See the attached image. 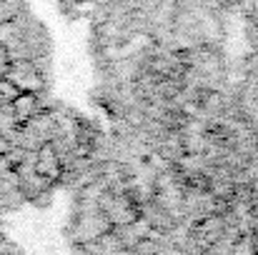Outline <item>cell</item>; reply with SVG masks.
<instances>
[{"label": "cell", "mask_w": 258, "mask_h": 255, "mask_svg": "<svg viewBox=\"0 0 258 255\" xmlns=\"http://www.w3.org/2000/svg\"><path fill=\"white\" fill-rule=\"evenodd\" d=\"M38 108H40V93H28V90H20L18 98L10 103V110L18 125L30 123L38 115Z\"/></svg>", "instance_id": "obj_3"}, {"label": "cell", "mask_w": 258, "mask_h": 255, "mask_svg": "<svg viewBox=\"0 0 258 255\" xmlns=\"http://www.w3.org/2000/svg\"><path fill=\"white\" fill-rule=\"evenodd\" d=\"M8 78L20 90H28V93H43L45 90V80H43L40 70L30 60H13V65L8 70Z\"/></svg>", "instance_id": "obj_2"}, {"label": "cell", "mask_w": 258, "mask_h": 255, "mask_svg": "<svg viewBox=\"0 0 258 255\" xmlns=\"http://www.w3.org/2000/svg\"><path fill=\"white\" fill-rule=\"evenodd\" d=\"M253 195L258 198V175H256V180H253Z\"/></svg>", "instance_id": "obj_6"}, {"label": "cell", "mask_w": 258, "mask_h": 255, "mask_svg": "<svg viewBox=\"0 0 258 255\" xmlns=\"http://www.w3.org/2000/svg\"><path fill=\"white\" fill-rule=\"evenodd\" d=\"M18 93H20V88L13 83L8 75H3V78H0V103L10 105V103L18 98Z\"/></svg>", "instance_id": "obj_4"}, {"label": "cell", "mask_w": 258, "mask_h": 255, "mask_svg": "<svg viewBox=\"0 0 258 255\" xmlns=\"http://www.w3.org/2000/svg\"><path fill=\"white\" fill-rule=\"evenodd\" d=\"M33 170L45 178L48 183L50 180H58L60 173H63V160H60V153L55 148L53 140H43L35 150V160H33Z\"/></svg>", "instance_id": "obj_1"}, {"label": "cell", "mask_w": 258, "mask_h": 255, "mask_svg": "<svg viewBox=\"0 0 258 255\" xmlns=\"http://www.w3.org/2000/svg\"><path fill=\"white\" fill-rule=\"evenodd\" d=\"M10 65H13V53H10V48L5 43H0V78L8 75Z\"/></svg>", "instance_id": "obj_5"}]
</instances>
